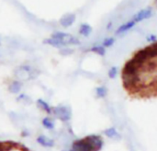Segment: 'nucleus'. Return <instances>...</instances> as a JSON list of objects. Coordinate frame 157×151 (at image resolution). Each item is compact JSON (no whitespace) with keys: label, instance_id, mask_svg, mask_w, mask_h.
<instances>
[{"label":"nucleus","instance_id":"nucleus-1","mask_svg":"<svg viewBox=\"0 0 157 151\" xmlns=\"http://www.w3.org/2000/svg\"><path fill=\"white\" fill-rule=\"evenodd\" d=\"M103 140L99 136L91 135L73 143L70 151H99L102 149Z\"/></svg>","mask_w":157,"mask_h":151},{"label":"nucleus","instance_id":"nucleus-2","mask_svg":"<svg viewBox=\"0 0 157 151\" xmlns=\"http://www.w3.org/2000/svg\"><path fill=\"white\" fill-rule=\"evenodd\" d=\"M44 43H47L55 47H60V46H65L67 44H79L80 42L78 39L72 36L71 34L58 31V32L53 33L50 39L45 40Z\"/></svg>","mask_w":157,"mask_h":151},{"label":"nucleus","instance_id":"nucleus-3","mask_svg":"<svg viewBox=\"0 0 157 151\" xmlns=\"http://www.w3.org/2000/svg\"><path fill=\"white\" fill-rule=\"evenodd\" d=\"M52 113H53L57 119L63 122H67L72 117V112L68 106H57L55 108H52Z\"/></svg>","mask_w":157,"mask_h":151},{"label":"nucleus","instance_id":"nucleus-4","mask_svg":"<svg viewBox=\"0 0 157 151\" xmlns=\"http://www.w3.org/2000/svg\"><path fill=\"white\" fill-rule=\"evenodd\" d=\"M152 15H153L152 9H149V8H148V9H144V10L140 11L139 13H137V14L134 16V18H132V20H133L135 23H137V22L143 21V20H144V19H146V18H149Z\"/></svg>","mask_w":157,"mask_h":151},{"label":"nucleus","instance_id":"nucleus-5","mask_svg":"<svg viewBox=\"0 0 157 151\" xmlns=\"http://www.w3.org/2000/svg\"><path fill=\"white\" fill-rule=\"evenodd\" d=\"M76 18V16L73 13H69V14H66L65 16H63L61 20H60V23L63 27L64 28H67V27H70L75 20Z\"/></svg>","mask_w":157,"mask_h":151},{"label":"nucleus","instance_id":"nucleus-6","mask_svg":"<svg viewBox=\"0 0 157 151\" xmlns=\"http://www.w3.org/2000/svg\"><path fill=\"white\" fill-rule=\"evenodd\" d=\"M37 142L44 148H52L54 146V141L50 137L45 136H40L37 137Z\"/></svg>","mask_w":157,"mask_h":151},{"label":"nucleus","instance_id":"nucleus-7","mask_svg":"<svg viewBox=\"0 0 157 151\" xmlns=\"http://www.w3.org/2000/svg\"><path fill=\"white\" fill-rule=\"evenodd\" d=\"M104 133H105V135H106L108 137H109V138H111V139H114V140H119V139H121V135L118 133V131H117L115 128H113V127L105 130Z\"/></svg>","mask_w":157,"mask_h":151},{"label":"nucleus","instance_id":"nucleus-8","mask_svg":"<svg viewBox=\"0 0 157 151\" xmlns=\"http://www.w3.org/2000/svg\"><path fill=\"white\" fill-rule=\"evenodd\" d=\"M135 24H136V23L132 19V20H130V21L126 22L125 24L121 25V26L118 29L117 33H118V34H120V33H123V32H125V31H127V30H131L133 26H135Z\"/></svg>","mask_w":157,"mask_h":151},{"label":"nucleus","instance_id":"nucleus-9","mask_svg":"<svg viewBox=\"0 0 157 151\" xmlns=\"http://www.w3.org/2000/svg\"><path fill=\"white\" fill-rule=\"evenodd\" d=\"M21 88H22V84L19 82V81H13L11 84H10V86H9V90H10V92H12V93H14V94H16V93H18L20 90H21Z\"/></svg>","mask_w":157,"mask_h":151},{"label":"nucleus","instance_id":"nucleus-10","mask_svg":"<svg viewBox=\"0 0 157 151\" xmlns=\"http://www.w3.org/2000/svg\"><path fill=\"white\" fill-rule=\"evenodd\" d=\"M37 103L40 105V107L44 112H46L47 113H52V107H51L45 101H43L42 99H39V100L37 101Z\"/></svg>","mask_w":157,"mask_h":151},{"label":"nucleus","instance_id":"nucleus-11","mask_svg":"<svg viewBox=\"0 0 157 151\" xmlns=\"http://www.w3.org/2000/svg\"><path fill=\"white\" fill-rule=\"evenodd\" d=\"M79 32H80V34H82V35L87 37V36H89L90 33L92 32V28H91L89 25H87V24H83V25L81 26L80 30H79Z\"/></svg>","mask_w":157,"mask_h":151},{"label":"nucleus","instance_id":"nucleus-12","mask_svg":"<svg viewBox=\"0 0 157 151\" xmlns=\"http://www.w3.org/2000/svg\"><path fill=\"white\" fill-rule=\"evenodd\" d=\"M90 51L93 52V53H96L97 54H99L101 56H104L105 54H106V49L103 46H95V47L91 48Z\"/></svg>","mask_w":157,"mask_h":151},{"label":"nucleus","instance_id":"nucleus-13","mask_svg":"<svg viewBox=\"0 0 157 151\" xmlns=\"http://www.w3.org/2000/svg\"><path fill=\"white\" fill-rule=\"evenodd\" d=\"M42 125H43L45 128L50 129V130H52V129L54 128V124H53V122L52 121V119H50V118H48V117H46V118H44V119L42 120Z\"/></svg>","mask_w":157,"mask_h":151},{"label":"nucleus","instance_id":"nucleus-14","mask_svg":"<svg viewBox=\"0 0 157 151\" xmlns=\"http://www.w3.org/2000/svg\"><path fill=\"white\" fill-rule=\"evenodd\" d=\"M97 91V96L98 98H105L107 96V89L104 87V86H101V87H98L96 89Z\"/></svg>","mask_w":157,"mask_h":151},{"label":"nucleus","instance_id":"nucleus-15","mask_svg":"<svg viewBox=\"0 0 157 151\" xmlns=\"http://www.w3.org/2000/svg\"><path fill=\"white\" fill-rule=\"evenodd\" d=\"M117 74H118V69H117L116 67L110 68V69L109 70V72H108V76L109 77V78H114V77H116Z\"/></svg>","mask_w":157,"mask_h":151},{"label":"nucleus","instance_id":"nucleus-16","mask_svg":"<svg viewBox=\"0 0 157 151\" xmlns=\"http://www.w3.org/2000/svg\"><path fill=\"white\" fill-rule=\"evenodd\" d=\"M115 42V40L113 38H108L103 42V47H109Z\"/></svg>","mask_w":157,"mask_h":151}]
</instances>
